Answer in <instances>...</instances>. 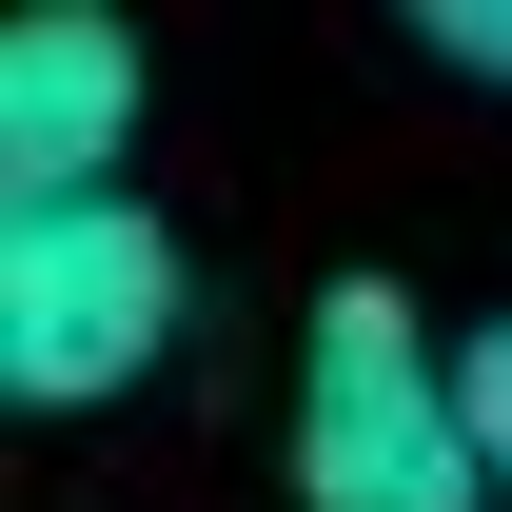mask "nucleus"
<instances>
[{"mask_svg":"<svg viewBox=\"0 0 512 512\" xmlns=\"http://www.w3.org/2000/svg\"><path fill=\"white\" fill-rule=\"evenodd\" d=\"M296 512H493L473 355H453L394 276L316 296V335H296Z\"/></svg>","mask_w":512,"mask_h":512,"instance_id":"f257e3e1","label":"nucleus"},{"mask_svg":"<svg viewBox=\"0 0 512 512\" xmlns=\"http://www.w3.org/2000/svg\"><path fill=\"white\" fill-rule=\"evenodd\" d=\"M178 335V237L138 197H60V217H0V394L20 414H99L158 375Z\"/></svg>","mask_w":512,"mask_h":512,"instance_id":"f03ea898","label":"nucleus"},{"mask_svg":"<svg viewBox=\"0 0 512 512\" xmlns=\"http://www.w3.org/2000/svg\"><path fill=\"white\" fill-rule=\"evenodd\" d=\"M138 158V40L99 0H40L0 40V217H60V197H119Z\"/></svg>","mask_w":512,"mask_h":512,"instance_id":"7ed1b4c3","label":"nucleus"},{"mask_svg":"<svg viewBox=\"0 0 512 512\" xmlns=\"http://www.w3.org/2000/svg\"><path fill=\"white\" fill-rule=\"evenodd\" d=\"M434 60H453V79H493V99H512V0H434Z\"/></svg>","mask_w":512,"mask_h":512,"instance_id":"20e7f679","label":"nucleus"},{"mask_svg":"<svg viewBox=\"0 0 512 512\" xmlns=\"http://www.w3.org/2000/svg\"><path fill=\"white\" fill-rule=\"evenodd\" d=\"M453 355H473V453H493V493H512V316L453 335Z\"/></svg>","mask_w":512,"mask_h":512,"instance_id":"39448f33","label":"nucleus"}]
</instances>
